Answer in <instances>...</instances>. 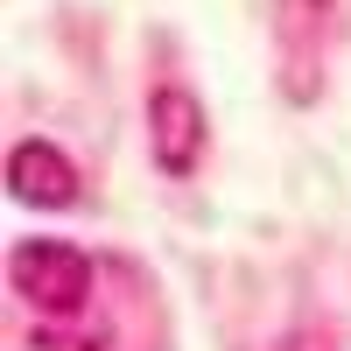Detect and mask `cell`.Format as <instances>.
<instances>
[{"label":"cell","mask_w":351,"mask_h":351,"mask_svg":"<svg viewBox=\"0 0 351 351\" xmlns=\"http://www.w3.org/2000/svg\"><path fill=\"white\" fill-rule=\"evenodd\" d=\"M274 36H281V92L309 106L324 92V36H330V0H274Z\"/></svg>","instance_id":"7a4b0ae2"},{"label":"cell","mask_w":351,"mask_h":351,"mask_svg":"<svg viewBox=\"0 0 351 351\" xmlns=\"http://www.w3.org/2000/svg\"><path fill=\"white\" fill-rule=\"evenodd\" d=\"M8 281H14V295L36 309L43 324H71V316L92 309L99 267H92L71 239H21V246L8 253Z\"/></svg>","instance_id":"6da1fadb"},{"label":"cell","mask_w":351,"mask_h":351,"mask_svg":"<svg viewBox=\"0 0 351 351\" xmlns=\"http://www.w3.org/2000/svg\"><path fill=\"white\" fill-rule=\"evenodd\" d=\"M148 148L162 162V176H190L204 162V106L183 84H155L148 99Z\"/></svg>","instance_id":"3957f363"},{"label":"cell","mask_w":351,"mask_h":351,"mask_svg":"<svg viewBox=\"0 0 351 351\" xmlns=\"http://www.w3.org/2000/svg\"><path fill=\"white\" fill-rule=\"evenodd\" d=\"M28 351H112L106 330H64V324H36L28 330Z\"/></svg>","instance_id":"5b68a950"},{"label":"cell","mask_w":351,"mask_h":351,"mask_svg":"<svg viewBox=\"0 0 351 351\" xmlns=\"http://www.w3.org/2000/svg\"><path fill=\"white\" fill-rule=\"evenodd\" d=\"M8 190L28 211H71L77 204V162L56 141H21L8 155Z\"/></svg>","instance_id":"277c9868"}]
</instances>
